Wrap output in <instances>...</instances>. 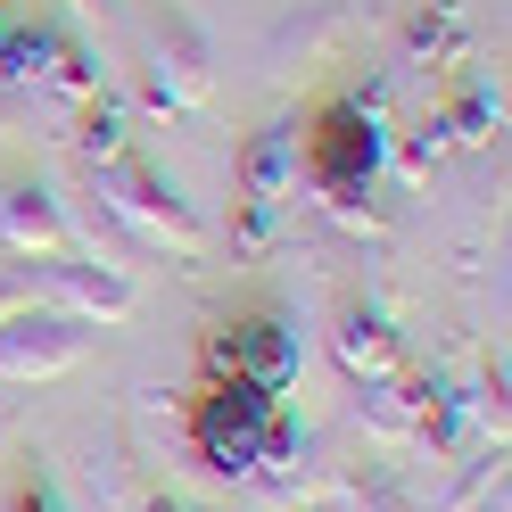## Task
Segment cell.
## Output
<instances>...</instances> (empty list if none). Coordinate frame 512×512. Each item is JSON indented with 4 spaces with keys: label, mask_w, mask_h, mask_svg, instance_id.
Listing matches in <instances>:
<instances>
[{
    "label": "cell",
    "mask_w": 512,
    "mask_h": 512,
    "mask_svg": "<svg viewBox=\"0 0 512 512\" xmlns=\"http://www.w3.org/2000/svg\"><path fill=\"white\" fill-rule=\"evenodd\" d=\"M380 91H356V100H331L323 116L298 133V182L323 199L339 223H372V174H380Z\"/></svg>",
    "instance_id": "obj_1"
},
{
    "label": "cell",
    "mask_w": 512,
    "mask_h": 512,
    "mask_svg": "<svg viewBox=\"0 0 512 512\" xmlns=\"http://www.w3.org/2000/svg\"><path fill=\"white\" fill-rule=\"evenodd\" d=\"M91 182H100V207H108L141 248H166L174 265H199V256H207V240H215L207 215L190 207L182 190L149 166V157H116V166H100Z\"/></svg>",
    "instance_id": "obj_2"
},
{
    "label": "cell",
    "mask_w": 512,
    "mask_h": 512,
    "mask_svg": "<svg viewBox=\"0 0 512 512\" xmlns=\"http://www.w3.org/2000/svg\"><path fill=\"white\" fill-rule=\"evenodd\" d=\"M273 422H281V397H273V389L215 372L207 397H199V413H190V438H199V455H207L223 479H248L256 455H265V438H273Z\"/></svg>",
    "instance_id": "obj_3"
},
{
    "label": "cell",
    "mask_w": 512,
    "mask_h": 512,
    "mask_svg": "<svg viewBox=\"0 0 512 512\" xmlns=\"http://www.w3.org/2000/svg\"><path fill=\"white\" fill-rule=\"evenodd\" d=\"M141 100L157 116H199L215 100V50L182 9H166L149 25V42H141Z\"/></svg>",
    "instance_id": "obj_4"
},
{
    "label": "cell",
    "mask_w": 512,
    "mask_h": 512,
    "mask_svg": "<svg viewBox=\"0 0 512 512\" xmlns=\"http://www.w3.org/2000/svg\"><path fill=\"white\" fill-rule=\"evenodd\" d=\"M34 265V298L50 314H67V323H91V331H116V323H133V273L124 265H100V256H75V248H58V256H25Z\"/></svg>",
    "instance_id": "obj_5"
},
{
    "label": "cell",
    "mask_w": 512,
    "mask_h": 512,
    "mask_svg": "<svg viewBox=\"0 0 512 512\" xmlns=\"http://www.w3.org/2000/svg\"><path fill=\"white\" fill-rule=\"evenodd\" d=\"M290 190H298V124H265L240 149V248H273Z\"/></svg>",
    "instance_id": "obj_6"
},
{
    "label": "cell",
    "mask_w": 512,
    "mask_h": 512,
    "mask_svg": "<svg viewBox=\"0 0 512 512\" xmlns=\"http://www.w3.org/2000/svg\"><path fill=\"white\" fill-rule=\"evenodd\" d=\"M207 364L232 372V380H256V389H290L298 380V331L281 323V314H248V323H223L207 339Z\"/></svg>",
    "instance_id": "obj_7"
},
{
    "label": "cell",
    "mask_w": 512,
    "mask_h": 512,
    "mask_svg": "<svg viewBox=\"0 0 512 512\" xmlns=\"http://www.w3.org/2000/svg\"><path fill=\"white\" fill-rule=\"evenodd\" d=\"M91 356V323H67V314H17V323H0V380H58Z\"/></svg>",
    "instance_id": "obj_8"
},
{
    "label": "cell",
    "mask_w": 512,
    "mask_h": 512,
    "mask_svg": "<svg viewBox=\"0 0 512 512\" xmlns=\"http://www.w3.org/2000/svg\"><path fill=\"white\" fill-rule=\"evenodd\" d=\"M331 347H339V364H347V380H356V389L405 380V339L389 331V314H380V306H364V298H347V306H339Z\"/></svg>",
    "instance_id": "obj_9"
},
{
    "label": "cell",
    "mask_w": 512,
    "mask_h": 512,
    "mask_svg": "<svg viewBox=\"0 0 512 512\" xmlns=\"http://www.w3.org/2000/svg\"><path fill=\"white\" fill-rule=\"evenodd\" d=\"M75 240V215L50 182H9L0 190V248L9 256H58Z\"/></svg>",
    "instance_id": "obj_10"
},
{
    "label": "cell",
    "mask_w": 512,
    "mask_h": 512,
    "mask_svg": "<svg viewBox=\"0 0 512 512\" xmlns=\"http://www.w3.org/2000/svg\"><path fill=\"white\" fill-rule=\"evenodd\" d=\"M463 58V9L455 0H413L405 17V67H455Z\"/></svg>",
    "instance_id": "obj_11"
},
{
    "label": "cell",
    "mask_w": 512,
    "mask_h": 512,
    "mask_svg": "<svg viewBox=\"0 0 512 512\" xmlns=\"http://www.w3.org/2000/svg\"><path fill=\"white\" fill-rule=\"evenodd\" d=\"M339 42H347V9H339V0H298V17H281V34H273V50H281V58L298 50V67L331 58Z\"/></svg>",
    "instance_id": "obj_12"
},
{
    "label": "cell",
    "mask_w": 512,
    "mask_h": 512,
    "mask_svg": "<svg viewBox=\"0 0 512 512\" xmlns=\"http://www.w3.org/2000/svg\"><path fill=\"white\" fill-rule=\"evenodd\" d=\"M75 157H83L91 174H100V166H116V157H133V116H124V108L108 100V91H91V100H83V124H75Z\"/></svg>",
    "instance_id": "obj_13"
},
{
    "label": "cell",
    "mask_w": 512,
    "mask_h": 512,
    "mask_svg": "<svg viewBox=\"0 0 512 512\" xmlns=\"http://www.w3.org/2000/svg\"><path fill=\"white\" fill-rule=\"evenodd\" d=\"M496 124H504V91H496L488 75H463L455 108L438 116V133H446V141H463V149H479V141H496Z\"/></svg>",
    "instance_id": "obj_14"
},
{
    "label": "cell",
    "mask_w": 512,
    "mask_h": 512,
    "mask_svg": "<svg viewBox=\"0 0 512 512\" xmlns=\"http://www.w3.org/2000/svg\"><path fill=\"white\" fill-rule=\"evenodd\" d=\"M422 405H430V389L422 380H380V389H364V422H372V438H422Z\"/></svg>",
    "instance_id": "obj_15"
},
{
    "label": "cell",
    "mask_w": 512,
    "mask_h": 512,
    "mask_svg": "<svg viewBox=\"0 0 512 512\" xmlns=\"http://www.w3.org/2000/svg\"><path fill=\"white\" fill-rule=\"evenodd\" d=\"M9 512H67V496H58V479H50V471L25 463V471L9 479Z\"/></svg>",
    "instance_id": "obj_16"
},
{
    "label": "cell",
    "mask_w": 512,
    "mask_h": 512,
    "mask_svg": "<svg viewBox=\"0 0 512 512\" xmlns=\"http://www.w3.org/2000/svg\"><path fill=\"white\" fill-rule=\"evenodd\" d=\"M42 298H34V265H25V256H17V265H0V323H17V314H34Z\"/></svg>",
    "instance_id": "obj_17"
},
{
    "label": "cell",
    "mask_w": 512,
    "mask_h": 512,
    "mask_svg": "<svg viewBox=\"0 0 512 512\" xmlns=\"http://www.w3.org/2000/svg\"><path fill=\"white\" fill-rule=\"evenodd\" d=\"M347 512H413L389 479H347Z\"/></svg>",
    "instance_id": "obj_18"
},
{
    "label": "cell",
    "mask_w": 512,
    "mask_h": 512,
    "mask_svg": "<svg viewBox=\"0 0 512 512\" xmlns=\"http://www.w3.org/2000/svg\"><path fill=\"white\" fill-rule=\"evenodd\" d=\"M471 512H504V488H488V496H479V504H471Z\"/></svg>",
    "instance_id": "obj_19"
},
{
    "label": "cell",
    "mask_w": 512,
    "mask_h": 512,
    "mask_svg": "<svg viewBox=\"0 0 512 512\" xmlns=\"http://www.w3.org/2000/svg\"><path fill=\"white\" fill-rule=\"evenodd\" d=\"M141 512H182V504H166V496H157V504H141Z\"/></svg>",
    "instance_id": "obj_20"
}]
</instances>
